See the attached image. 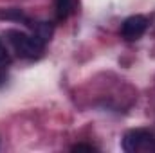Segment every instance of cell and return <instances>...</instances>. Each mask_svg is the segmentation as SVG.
<instances>
[{
	"instance_id": "cell-3",
	"label": "cell",
	"mask_w": 155,
	"mask_h": 153,
	"mask_svg": "<svg viewBox=\"0 0 155 153\" xmlns=\"http://www.w3.org/2000/svg\"><path fill=\"white\" fill-rule=\"evenodd\" d=\"M146 29H148V20L143 15H134V16H128L123 22L121 36L126 41H135L146 33Z\"/></svg>"
},
{
	"instance_id": "cell-7",
	"label": "cell",
	"mask_w": 155,
	"mask_h": 153,
	"mask_svg": "<svg viewBox=\"0 0 155 153\" xmlns=\"http://www.w3.org/2000/svg\"><path fill=\"white\" fill-rule=\"evenodd\" d=\"M72 151H96V148L92 144H76L72 146Z\"/></svg>"
},
{
	"instance_id": "cell-5",
	"label": "cell",
	"mask_w": 155,
	"mask_h": 153,
	"mask_svg": "<svg viewBox=\"0 0 155 153\" xmlns=\"http://www.w3.org/2000/svg\"><path fill=\"white\" fill-rule=\"evenodd\" d=\"M0 18L2 20H15V22H24L27 27L31 25V20L24 15V11L20 9H5V11H0Z\"/></svg>"
},
{
	"instance_id": "cell-1",
	"label": "cell",
	"mask_w": 155,
	"mask_h": 153,
	"mask_svg": "<svg viewBox=\"0 0 155 153\" xmlns=\"http://www.w3.org/2000/svg\"><path fill=\"white\" fill-rule=\"evenodd\" d=\"M5 36L9 40V43L13 45V49L18 52V56H22V58L38 60L43 54L45 41L38 38L36 34H25L18 29H9V31H5Z\"/></svg>"
},
{
	"instance_id": "cell-6",
	"label": "cell",
	"mask_w": 155,
	"mask_h": 153,
	"mask_svg": "<svg viewBox=\"0 0 155 153\" xmlns=\"http://www.w3.org/2000/svg\"><path fill=\"white\" fill-rule=\"evenodd\" d=\"M9 63H11V56H9V52L5 50V47L0 40V69H7Z\"/></svg>"
},
{
	"instance_id": "cell-2",
	"label": "cell",
	"mask_w": 155,
	"mask_h": 153,
	"mask_svg": "<svg viewBox=\"0 0 155 153\" xmlns=\"http://www.w3.org/2000/svg\"><path fill=\"white\" fill-rule=\"evenodd\" d=\"M123 150L128 153L155 151V135L148 130H130L123 137Z\"/></svg>"
},
{
	"instance_id": "cell-4",
	"label": "cell",
	"mask_w": 155,
	"mask_h": 153,
	"mask_svg": "<svg viewBox=\"0 0 155 153\" xmlns=\"http://www.w3.org/2000/svg\"><path fill=\"white\" fill-rule=\"evenodd\" d=\"M54 7H56V15L60 20L69 18L71 15H74L78 9V0H54Z\"/></svg>"
}]
</instances>
